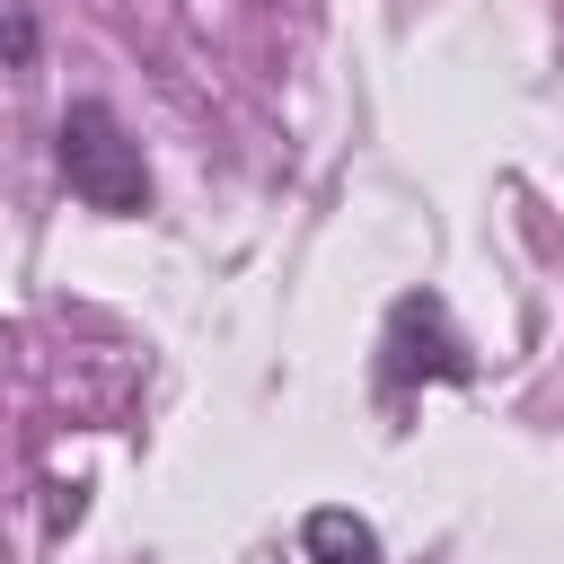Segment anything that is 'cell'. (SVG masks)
Returning <instances> with one entry per match:
<instances>
[{
	"label": "cell",
	"mask_w": 564,
	"mask_h": 564,
	"mask_svg": "<svg viewBox=\"0 0 564 564\" xmlns=\"http://www.w3.org/2000/svg\"><path fill=\"white\" fill-rule=\"evenodd\" d=\"M53 167L62 185L106 212V220H141L150 212V167H141V141L123 132V115L106 97H70L62 123H53Z\"/></svg>",
	"instance_id": "obj_1"
},
{
	"label": "cell",
	"mask_w": 564,
	"mask_h": 564,
	"mask_svg": "<svg viewBox=\"0 0 564 564\" xmlns=\"http://www.w3.org/2000/svg\"><path fill=\"white\" fill-rule=\"evenodd\" d=\"M379 379H388V397H405L414 379H476V361L449 335V308L432 291H405L388 308V361H379Z\"/></svg>",
	"instance_id": "obj_2"
},
{
	"label": "cell",
	"mask_w": 564,
	"mask_h": 564,
	"mask_svg": "<svg viewBox=\"0 0 564 564\" xmlns=\"http://www.w3.org/2000/svg\"><path fill=\"white\" fill-rule=\"evenodd\" d=\"M308 555L317 564H379V538H370V520H352V511H308Z\"/></svg>",
	"instance_id": "obj_3"
},
{
	"label": "cell",
	"mask_w": 564,
	"mask_h": 564,
	"mask_svg": "<svg viewBox=\"0 0 564 564\" xmlns=\"http://www.w3.org/2000/svg\"><path fill=\"white\" fill-rule=\"evenodd\" d=\"M9 62H18V70L35 62V9H26V0L9 9Z\"/></svg>",
	"instance_id": "obj_4"
}]
</instances>
